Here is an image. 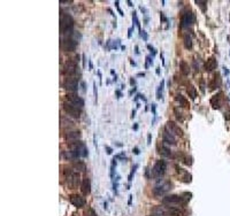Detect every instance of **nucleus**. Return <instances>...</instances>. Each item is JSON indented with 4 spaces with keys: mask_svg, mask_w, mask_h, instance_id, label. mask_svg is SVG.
I'll list each match as a JSON object with an SVG mask.
<instances>
[{
    "mask_svg": "<svg viewBox=\"0 0 230 216\" xmlns=\"http://www.w3.org/2000/svg\"><path fill=\"white\" fill-rule=\"evenodd\" d=\"M62 86L70 92H75L78 90V79L76 77H67L63 81Z\"/></svg>",
    "mask_w": 230,
    "mask_h": 216,
    "instance_id": "nucleus-12",
    "label": "nucleus"
},
{
    "mask_svg": "<svg viewBox=\"0 0 230 216\" xmlns=\"http://www.w3.org/2000/svg\"><path fill=\"white\" fill-rule=\"evenodd\" d=\"M81 85H82V90H83V92H85V83L82 82V84H81Z\"/></svg>",
    "mask_w": 230,
    "mask_h": 216,
    "instance_id": "nucleus-55",
    "label": "nucleus"
},
{
    "mask_svg": "<svg viewBox=\"0 0 230 216\" xmlns=\"http://www.w3.org/2000/svg\"><path fill=\"white\" fill-rule=\"evenodd\" d=\"M146 61H145V69H148L151 64H153V57L152 55H147L146 57Z\"/></svg>",
    "mask_w": 230,
    "mask_h": 216,
    "instance_id": "nucleus-33",
    "label": "nucleus"
},
{
    "mask_svg": "<svg viewBox=\"0 0 230 216\" xmlns=\"http://www.w3.org/2000/svg\"><path fill=\"white\" fill-rule=\"evenodd\" d=\"M132 22H134V26H136L137 28H138L139 32H141V22H139L138 17H137V13H136V12H132Z\"/></svg>",
    "mask_w": 230,
    "mask_h": 216,
    "instance_id": "nucleus-31",
    "label": "nucleus"
},
{
    "mask_svg": "<svg viewBox=\"0 0 230 216\" xmlns=\"http://www.w3.org/2000/svg\"><path fill=\"white\" fill-rule=\"evenodd\" d=\"M151 140H152V134H148V136H147V145L151 144Z\"/></svg>",
    "mask_w": 230,
    "mask_h": 216,
    "instance_id": "nucleus-46",
    "label": "nucleus"
},
{
    "mask_svg": "<svg viewBox=\"0 0 230 216\" xmlns=\"http://www.w3.org/2000/svg\"><path fill=\"white\" fill-rule=\"evenodd\" d=\"M137 76H138V77H144V76H145V74H144V72H138V74H137Z\"/></svg>",
    "mask_w": 230,
    "mask_h": 216,
    "instance_id": "nucleus-53",
    "label": "nucleus"
},
{
    "mask_svg": "<svg viewBox=\"0 0 230 216\" xmlns=\"http://www.w3.org/2000/svg\"><path fill=\"white\" fill-rule=\"evenodd\" d=\"M115 93H116V96H117V98H119V99L122 97V93H121V91H119V90H116V91H115Z\"/></svg>",
    "mask_w": 230,
    "mask_h": 216,
    "instance_id": "nucleus-50",
    "label": "nucleus"
},
{
    "mask_svg": "<svg viewBox=\"0 0 230 216\" xmlns=\"http://www.w3.org/2000/svg\"><path fill=\"white\" fill-rule=\"evenodd\" d=\"M147 48L151 51V53H152V57H154L155 54H157V51H155V48L154 47L152 46V45H147Z\"/></svg>",
    "mask_w": 230,
    "mask_h": 216,
    "instance_id": "nucleus-37",
    "label": "nucleus"
},
{
    "mask_svg": "<svg viewBox=\"0 0 230 216\" xmlns=\"http://www.w3.org/2000/svg\"><path fill=\"white\" fill-rule=\"evenodd\" d=\"M74 24H75L74 19L69 14H61V17H60V32L62 35L71 32Z\"/></svg>",
    "mask_w": 230,
    "mask_h": 216,
    "instance_id": "nucleus-1",
    "label": "nucleus"
},
{
    "mask_svg": "<svg viewBox=\"0 0 230 216\" xmlns=\"http://www.w3.org/2000/svg\"><path fill=\"white\" fill-rule=\"evenodd\" d=\"M166 170H167V162L165 160H158L154 163V165L152 167V177L161 178L162 176L166 174Z\"/></svg>",
    "mask_w": 230,
    "mask_h": 216,
    "instance_id": "nucleus-3",
    "label": "nucleus"
},
{
    "mask_svg": "<svg viewBox=\"0 0 230 216\" xmlns=\"http://www.w3.org/2000/svg\"><path fill=\"white\" fill-rule=\"evenodd\" d=\"M221 86V77H220V74H215L214 77L211 79V82L208 83V88L209 90H215V89H219Z\"/></svg>",
    "mask_w": 230,
    "mask_h": 216,
    "instance_id": "nucleus-20",
    "label": "nucleus"
},
{
    "mask_svg": "<svg viewBox=\"0 0 230 216\" xmlns=\"http://www.w3.org/2000/svg\"><path fill=\"white\" fill-rule=\"evenodd\" d=\"M162 204L167 207H179V206H185L186 200L183 198V196L170 194V196H166L162 199Z\"/></svg>",
    "mask_w": 230,
    "mask_h": 216,
    "instance_id": "nucleus-2",
    "label": "nucleus"
},
{
    "mask_svg": "<svg viewBox=\"0 0 230 216\" xmlns=\"http://www.w3.org/2000/svg\"><path fill=\"white\" fill-rule=\"evenodd\" d=\"M105 149L107 151V154H112L113 153V149L110 148V146H105Z\"/></svg>",
    "mask_w": 230,
    "mask_h": 216,
    "instance_id": "nucleus-44",
    "label": "nucleus"
},
{
    "mask_svg": "<svg viewBox=\"0 0 230 216\" xmlns=\"http://www.w3.org/2000/svg\"><path fill=\"white\" fill-rule=\"evenodd\" d=\"M130 63H131V64H132V66H136V62L134 61V60H131V61H130Z\"/></svg>",
    "mask_w": 230,
    "mask_h": 216,
    "instance_id": "nucleus-62",
    "label": "nucleus"
},
{
    "mask_svg": "<svg viewBox=\"0 0 230 216\" xmlns=\"http://www.w3.org/2000/svg\"><path fill=\"white\" fill-rule=\"evenodd\" d=\"M151 112L153 115H157V105L155 103H152L151 105Z\"/></svg>",
    "mask_w": 230,
    "mask_h": 216,
    "instance_id": "nucleus-38",
    "label": "nucleus"
},
{
    "mask_svg": "<svg viewBox=\"0 0 230 216\" xmlns=\"http://www.w3.org/2000/svg\"><path fill=\"white\" fill-rule=\"evenodd\" d=\"M74 123L69 120V117H64L62 116L61 117V127L62 128H69V127H73Z\"/></svg>",
    "mask_w": 230,
    "mask_h": 216,
    "instance_id": "nucleus-28",
    "label": "nucleus"
},
{
    "mask_svg": "<svg viewBox=\"0 0 230 216\" xmlns=\"http://www.w3.org/2000/svg\"><path fill=\"white\" fill-rule=\"evenodd\" d=\"M196 4L199 5V7L201 8L203 12H206V6H207V1H203V0H196Z\"/></svg>",
    "mask_w": 230,
    "mask_h": 216,
    "instance_id": "nucleus-32",
    "label": "nucleus"
},
{
    "mask_svg": "<svg viewBox=\"0 0 230 216\" xmlns=\"http://www.w3.org/2000/svg\"><path fill=\"white\" fill-rule=\"evenodd\" d=\"M176 101L179 103V106H182L184 108H188L189 107V101L186 100L185 97H183L182 94H176Z\"/></svg>",
    "mask_w": 230,
    "mask_h": 216,
    "instance_id": "nucleus-22",
    "label": "nucleus"
},
{
    "mask_svg": "<svg viewBox=\"0 0 230 216\" xmlns=\"http://www.w3.org/2000/svg\"><path fill=\"white\" fill-rule=\"evenodd\" d=\"M139 36H141V38H143V39H144L145 41H146L147 39H148V35H147V32H146L145 30H141V32H139Z\"/></svg>",
    "mask_w": 230,
    "mask_h": 216,
    "instance_id": "nucleus-36",
    "label": "nucleus"
},
{
    "mask_svg": "<svg viewBox=\"0 0 230 216\" xmlns=\"http://www.w3.org/2000/svg\"><path fill=\"white\" fill-rule=\"evenodd\" d=\"M223 72H225V76H228V75H229V70L227 69V67H223Z\"/></svg>",
    "mask_w": 230,
    "mask_h": 216,
    "instance_id": "nucleus-51",
    "label": "nucleus"
},
{
    "mask_svg": "<svg viewBox=\"0 0 230 216\" xmlns=\"http://www.w3.org/2000/svg\"><path fill=\"white\" fill-rule=\"evenodd\" d=\"M81 136H82L81 131H78V130H69L68 132L64 134V139H66V141H68L70 144H74L76 141H79Z\"/></svg>",
    "mask_w": 230,
    "mask_h": 216,
    "instance_id": "nucleus-13",
    "label": "nucleus"
},
{
    "mask_svg": "<svg viewBox=\"0 0 230 216\" xmlns=\"http://www.w3.org/2000/svg\"><path fill=\"white\" fill-rule=\"evenodd\" d=\"M93 94H94V98H96V100H97L98 92H97V85H96V83H93Z\"/></svg>",
    "mask_w": 230,
    "mask_h": 216,
    "instance_id": "nucleus-41",
    "label": "nucleus"
},
{
    "mask_svg": "<svg viewBox=\"0 0 230 216\" xmlns=\"http://www.w3.org/2000/svg\"><path fill=\"white\" fill-rule=\"evenodd\" d=\"M78 70V66L76 60H68L63 64V70L62 72L64 75H67L68 77H74V75Z\"/></svg>",
    "mask_w": 230,
    "mask_h": 216,
    "instance_id": "nucleus-5",
    "label": "nucleus"
},
{
    "mask_svg": "<svg viewBox=\"0 0 230 216\" xmlns=\"http://www.w3.org/2000/svg\"><path fill=\"white\" fill-rule=\"evenodd\" d=\"M225 121H230V109L228 112L225 113Z\"/></svg>",
    "mask_w": 230,
    "mask_h": 216,
    "instance_id": "nucleus-43",
    "label": "nucleus"
},
{
    "mask_svg": "<svg viewBox=\"0 0 230 216\" xmlns=\"http://www.w3.org/2000/svg\"><path fill=\"white\" fill-rule=\"evenodd\" d=\"M159 153H160L162 156H165V158H172V151H170V148L167 147V146H161V148H160V151H159Z\"/></svg>",
    "mask_w": 230,
    "mask_h": 216,
    "instance_id": "nucleus-24",
    "label": "nucleus"
},
{
    "mask_svg": "<svg viewBox=\"0 0 230 216\" xmlns=\"http://www.w3.org/2000/svg\"><path fill=\"white\" fill-rule=\"evenodd\" d=\"M166 129H167L169 132H172L174 136L176 134V136H183V130L179 128V125L178 124H176L174 121H168L167 123H166Z\"/></svg>",
    "mask_w": 230,
    "mask_h": 216,
    "instance_id": "nucleus-14",
    "label": "nucleus"
},
{
    "mask_svg": "<svg viewBox=\"0 0 230 216\" xmlns=\"http://www.w3.org/2000/svg\"><path fill=\"white\" fill-rule=\"evenodd\" d=\"M184 47L186 50H191L192 48V38H191V36L189 33H186L184 36Z\"/></svg>",
    "mask_w": 230,
    "mask_h": 216,
    "instance_id": "nucleus-26",
    "label": "nucleus"
},
{
    "mask_svg": "<svg viewBox=\"0 0 230 216\" xmlns=\"http://www.w3.org/2000/svg\"><path fill=\"white\" fill-rule=\"evenodd\" d=\"M127 2H128V5L130 6V7H132V6H134V5H132V2H131L130 0H128V1H127Z\"/></svg>",
    "mask_w": 230,
    "mask_h": 216,
    "instance_id": "nucleus-61",
    "label": "nucleus"
},
{
    "mask_svg": "<svg viewBox=\"0 0 230 216\" xmlns=\"http://www.w3.org/2000/svg\"><path fill=\"white\" fill-rule=\"evenodd\" d=\"M71 151L75 152V154L77 155V158H86L88 154H89V151L86 148V146L84 143L82 141H76L71 144Z\"/></svg>",
    "mask_w": 230,
    "mask_h": 216,
    "instance_id": "nucleus-6",
    "label": "nucleus"
},
{
    "mask_svg": "<svg viewBox=\"0 0 230 216\" xmlns=\"http://www.w3.org/2000/svg\"><path fill=\"white\" fill-rule=\"evenodd\" d=\"M134 153H135L136 155H138L139 153H141V151H139V148H138V147H135V148H134Z\"/></svg>",
    "mask_w": 230,
    "mask_h": 216,
    "instance_id": "nucleus-48",
    "label": "nucleus"
},
{
    "mask_svg": "<svg viewBox=\"0 0 230 216\" xmlns=\"http://www.w3.org/2000/svg\"><path fill=\"white\" fill-rule=\"evenodd\" d=\"M132 31H134V26H130V28L128 29V38H131V36H132Z\"/></svg>",
    "mask_w": 230,
    "mask_h": 216,
    "instance_id": "nucleus-42",
    "label": "nucleus"
},
{
    "mask_svg": "<svg viewBox=\"0 0 230 216\" xmlns=\"http://www.w3.org/2000/svg\"><path fill=\"white\" fill-rule=\"evenodd\" d=\"M66 183H67V186L70 187V189H76L79 183H82L81 177H79V172L73 171L70 175L66 177Z\"/></svg>",
    "mask_w": 230,
    "mask_h": 216,
    "instance_id": "nucleus-11",
    "label": "nucleus"
},
{
    "mask_svg": "<svg viewBox=\"0 0 230 216\" xmlns=\"http://www.w3.org/2000/svg\"><path fill=\"white\" fill-rule=\"evenodd\" d=\"M163 89H165V79H162L161 83H160V85L158 86V90H157V99L158 100L162 99V91H163Z\"/></svg>",
    "mask_w": 230,
    "mask_h": 216,
    "instance_id": "nucleus-29",
    "label": "nucleus"
},
{
    "mask_svg": "<svg viewBox=\"0 0 230 216\" xmlns=\"http://www.w3.org/2000/svg\"><path fill=\"white\" fill-rule=\"evenodd\" d=\"M66 100L69 103H71V105H74V106H76V107L78 108H83L84 105H85L84 99L82 97H79L78 94H76V93H68L66 96Z\"/></svg>",
    "mask_w": 230,
    "mask_h": 216,
    "instance_id": "nucleus-10",
    "label": "nucleus"
},
{
    "mask_svg": "<svg viewBox=\"0 0 230 216\" xmlns=\"http://www.w3.org/2000/svg\"><path fill=\"white\" fill-rule=\"evenodd\" d=\"M186 92H188V96L192 99V100H194V99L197 98V89L194 88L192 84H190V85L188 86V89H186Z\"/></svg>",
    "mask_w": 230,
    "mask_h": 216,
    "instance_id": "nucleus-23",
    "label": "nucleus"
},
{
    "mask_svg": "<svg viewBox=\"0 0 230 216\" xmlns=\"http://www.w3.org/2000/svg\"><path fill=\"white\" fill-rule=\"evenodd\" d=\"M200 90H201V92L205 93V81L204 78H201L200 79Z\"/></svg>",
    "mask_w": 230,
    "mask_h": 216,
    "instance_id": "nucleus-40",
    "label": "nucleus"
},
{
    "mask_svg": "<svg viewBox=\"0 0 230 216\" xmlns=\"http://www.w3.org/2000/svg\"><path fill=\"white\" fill-rule=\"evenodd\" d=\"M93 69V66H92V61L89 60V70H92Z\"/></svg>",
    "mask_w": 230,
    "mask_h": 216,
    "instance_id": "nucleus-52",
    "label": "nucleus"
},
{
    "mask_svg": "<svg viewBox=\"0 0 230 216\" xmlns=\"http://www.w3.org/2000/svg\"><path fill=\"white\" fill-rule=\"evenodd\" d=\"M71 2H73L71 0H66V1L61 0V1H60V4H61V5H63V4H71Z\"/></svg>",
    "mask_w": 230,
    "mask_h": 216,
    "instance_id": "nucleus-47",
    "label": "nucleus"
},
{
    "mask_svg": "<svg viewBox=\"0 0 230 216\" xmlns=\"http://www.w3.org/2000/svg\"><path fill=\"white\" fill-rule=\"evenodd\" d=\"M137 168H138V165H135L134 167H132L130 175H129V177H128V180H129V183H131V182H132V177H134V175H135V172H136Z\"/></svg>",
    "mask_w": 230,
    "mask_h": 216,
    "instance_id": "nucleus-35",
    "label": "nucleus"
},
{
    "mask_svg": "<svg viewBox=\"0 0 230 216\" xmlns=\"http://www.w3.org/2000/svg\"><path fill=\"white\" fill-rule=\"evenodd\" d=\"M222 96H223L222 93H218V94H215V96L212 97V99H211V106L214 109H219L222 106V101H223Z\"/></svg>",
    "mask_w": 230,
    "mask_h": 216,
    "instance_id": "nucleus-18",
    "label": "nucleus"
},
{
    "mask_svg": "<svg viewBox=\"0 0 230 216\" xmlns=\"http://www.w3.org/2000/svg\"><path fill=\"white\" fill-rule=\"evenodd\" d=\"M61 50L64 52H74L77 47V41L71 37L62 38L61 39Z\"/></svg>",
    "mask_w": 230,
    "mask_h": 216,
    "instance_id": "nucleus-8",
    "label": "nucleus"
},
{
    "mask_svg": "<svg viewBox=\"0 0 230 216\" xmlns=\"http://www.w3.org/2000/svg\"><path fill=\"white\" fill-rule=\"evenodd\" d=\"M174 114H175V116H176V118H177L179 122H183V121H184L183 115H182V113H181V112H178L177 108H175V109H174Z\"/></svg>",
    "mask_w": 230,
    "mask_h": 216,
    "instance_id": "nucleus-34",
    "label": "nucleus"
},
{
    "mask_svg": "<svg viewBox=\"0 0 230 216\" xmlns=\"http://www.w3.org/2000/svg\"><path fill=\"white\" fill-rule=\"evenodd\" d=\"M136 116V110H132V114H131V118H134Z\"/></svg>",
    "mask_w": 230,
    "mask_h": 216,
    "instance_id": "nucleus-57",
    "label": "nucleus"
},
{
    "mask_svg": "<svg viewBox=\"0 0 230 216\" xmlns=\"http://www.w3.org/2000/svg\"><path fill=\"white\" fill-rule=\"evenodd\" d=\"M172 184L170 182H168V180H161L159 184H157V185L154 186V189H153V194L157 197L165 196L167 192H169V191L172 190Z\"/></svg>",
    "mask_w": 230,
    "mask_h": 216,
    "instance_id": "nucleus-4",
    "label": "nucleus"
},
{
    "mask_svg": "<svg viewBox=\"0 0 230 216\" xmlns=\"http://www.w3.org/2000/svg\"><path fill=\"white\" fill-rule=\"evenodd\" d=\"M175 168L177 169L178 174H181V179H182V182H184V183H190V182H191V175L189 174L188 171H185L183 168H181V167H178V165H176Z\"/></svg>",
    "mask_w": 230,
    "mask_h": 216,
    "instance_id": "nucleus-21",
    "label": "nucleus"
},
{
    "mask_svg": "<svg viewBox=\"0 0 230 216\" xmlns=\"http://www.w3.org/2000/svg\"><path fill=\"white\" fill-rule=\"evenodd\" d=\"M86 216H97V214H96L93 211H90L89 214H86Z\"/></svg>",
    "mask_w": 230,
    "mask_h": 216,
    "instance_id": "nucleus-49",
    "label": "nucleus"
},
{
    "mask_svg": "<svg viewBox=\"0 0 230 216\" xmlns=\"http://www.w3.org/2000/svg\"><path fill=\"white\" fill-rule=\"evenodd\" d=\"M162 141L165 143L166 145H170V146H175L176 145V138L175 136L169 132L167 129H165L163 134H162Z\"/></svg>",
    "mask_w": 230,
    "mask_h": 216,
    "instance_id": "nucleus-16",
    "label": "nucleus"
},
{
    "mask_svg": "<svg viewBox=\"0 0 230 216\" xmlns=\"http://www.w3.org/2000/svg\"><path fill=\"white\" fill-rule=\"evenodd\" d=\"M139 9H141V13H144L145 15H146V14H148V12H147V9L145 8V7H143V6H141V7H139Z\"/></svg>",
    "mask_w": 230,
    "mask_h": 216,
    "instance_id": "nucleus-45",
    "label": "nucleus"
},
{
    "mask_svg": "<svg viewBox=\"0 0 230 216\" xmlns=\"http://www.w3.org/2000/svg\"><path fill=\"white\" fill-rule=\"evenodd\" d=\"M179 68H181V71H182V74L183 75H189V72H190V67H189V64L186 63L185 61H181V63H179Z\"/></svg>",
    "mask_w": 230,
    "mask_h": 216,
    "instance_id": "nucleus-27",
    "label": "nucleus"
},
{
    "mask_svg": "<svg viewBox=\"0 0 230 216\" xmlns=\"http://www.w3.org/2000/svg\"><path fill=\"white\" fill-rule=\"evenodd\" d=\"M155 72H157V75H160V67H157V70H155Z\"/></svg>",
    "mask_w": 230,
    "mask_h": 216,
    "instance_id": "nucleus-58",
    "label": "nucleus"
},
{
    "mask_svg": "<svg viewBox=\"0 0 230 216\" xmlns=\"http://www.w3.org/2000/svg\"><path fill=\"white\" fill-rule=\"evenodd\" d=\"M69 200L71 202V205L75 206L76 208H82V207H84L86 205L85 198H83L82 196H78V194H73V196H70Z\"/></svg>",
    "mask_w": 230,
    "mask_h": 216,
    "instance_id": "nucleus-15",
    "label": "nucleus"
},
{
    "mask_svg": "<svg viewBox=\"0 0 230 216\" xmlns=\"http://www.w3.org/2000/svg\"><path fill=\"white\" fill-rule=\"evenodd\" d=\"M120 46V39L116 40H107V48L108 50H116L117 47Z\"/></svg>",
    "mask_w": 230,
    "mask_h": 216,
    "instance_id": "nucleus-25",
    "label": "nucleus"
},
{
    "mask_svg": "<svg viewBox=\"0 0 230 216\" xmlns=\"http://www.w3.org/2000/svg\"><path fill=\"white\" fill-rule=\"evenodd\" d=\"M132 129H134V130H138V123H135V124H134V127H132Z\"/></svg>",
    "mask_w": 230,
    "mask_h": 216,
    "instance_id": "nucleus-56",
    "label": "nucleus"
},
{
    "mask_svg": "<svg viewBox=\"0 0 230 216\" xmlns=\"http://www.w3.org/2000/svg\"><path fill=\"white\" fill-rule=\"evenodd\" d=\"M216 67H218V61H216L215 57H209L208 60L205 62V70L206 71H213L216 69Z\"/></svg>",
    "mask_w": 230,
    "mask_h": 216,
    "instance_id": "nucleus-19",
    "label": "nucleus"
},
{
    "mask_svg": "<svg viewBox=\"0 0 230 216\" xmlns=\"http://www.w3.org/2000/svg\"><path fill=\"white\" fill-rule=\"evenodd\" d=\"M135 91H136V88H134V89H132V90H131L130 92H129V94H130V96H131V94H132V93L135 92Z\"/></svg>",
    "mask_w": 230,
    "mask_h": 216,
    "instance_id": "nucleus-60",
    "label": "nucleus"
},
{
    "mask_svg": "<svg viewBox=\"0 0 230 216\" xmlns=\"http://www.w3.org/2000/svg\"><path fill=\"white\" fill-rule=\"evenodd\" d=\"M135 53H136V54H139V51H138V46L135 47Z\"/></svg>",
    "mask_w": 230,
    "mask_h": 216,
    "instance_id": "nucleus-59",
    "label": "nucleus"
},
{
    "mask_svg": "<svg viewBox=\"0 0 230 216\" xmlns=\"http://www.w3.org/2000/svg\"><path fill=\"white\" fill-rule=\"evenodd\" d=\"M74 167H75V169L77 170V171H85L86 170V167H85V165L82 161H75Z\"/></svg>",
    "mask_w": 230,
    "mask_h": 216,
    "instance_id": "nucleus-30",
    "label": "nucleus"
},
{
    "mask_svg": "<svg viewBox=\"0 0 230 216\" xmlns=\"http://www.w3.org/2000/svg\"><path fill=\"white\" fill-rule=\"evenodd\" d=\"M63 110L68 114L69 116L75 118H79L81 116V108L74 106L71 103H69L68 101H64L63 103Z\"/></svg>",
    "mask_w": 230,
    "mask_h": 216,
    "instance_id": "nucleus-9",
    "label": "nucleus"
},
{
    "mask_svg": "<svg viewBox=\"0 0 230 216\" xmlns=\"http://www.w3.org/2000/svg\"><path fill=\"white\" fill-rule=\"evenodd\" d=\"M194 13L191 10H185L182 14L181 17V26L185 29V28H190L194 23Z\"/></svg>",
    "mask_w": 230,
    "mask_h": 216,
    "instance_id": "nucleus-7",
    "label": "nucleus"
},
{
    "mask_svg": "<svg viewBox=\"0 0 230 216\" xmlns=\"http://www.w3.org/2000/svg\"><path fill=\"white\" fill-rule=\"evenodd\" d=\"M119 4H120V2H119V1H115V7H116V8H117V10H119V13H120V15H121V16H124V14H123V12H122V10H121V8H120V5H119Z\"/></svg>",
    "mask_w": 230,
    "mask_h": 216,
    "instance_id": "nucleus-39",
    "label": "nucleus"
},
{
    "mask_svg": "<svg viewBox=\"0 0 230 216\" xmlns=\"http://www.w3.org/2000/svg\"><path fill=\"white\" fill-rule=\"evenodd\" d=\"M81 191L84 196H89L91 192V182L89 177H84L81 183Z\"/></svg>",
    "mask_w": 230,
    "mask_h": 216,
    "instance_id": "nucleus-17",
    "label": "nucleus"
},
{
    "mask_svg": "<svg viewBox=\"0 0 230 216\" xmlns=\"http://www.w3.org/2000/svg\"><path fill=\"white\" fill-rule=\"evenodd\" d=\"M130 84H131V85H132V86H134V85L136 84V81H135L134 78H131V79H130Z\"/></svg>",
    "mask_w": 230,
    "mask_h": 216,
    "instance_id": "nucleus-54",
    "label": "nucleus"
}]
</instances>
